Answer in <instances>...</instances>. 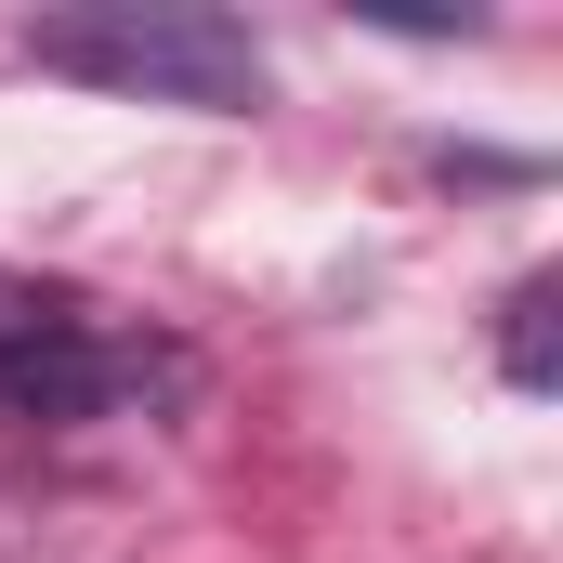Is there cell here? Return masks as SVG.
<instances>
[{"label": "cell", "mask_w": 563, "mask_h": 563, "mask_svg": "<svg viewBox=\"0 0 563 563\" xmlns=\"http://www.w3.org/2000/svg\"><path fill=\"white\" fill-rule=\"evenodd\" d=\"M157 394H184V354H170V341H119V328H92V314H66L53 341L0 354V420H26V432L132 420V407H157Z\"/></svg>", "instance_id": "2"}, {"label": "cell", "mask_w": 563, "mask_h": 563, "mask_svg": "<svg viewBox=\"0 0 563 563\" xmlns=\"http://www.w3.org/2000/svg\"><path fill=\"white\" fill-rule=\"evenodd\" d=\"M66 314H79L66 288H40V276H0V354H26V341H53Z\"/></svg>", "instance_id": "4"}, {"label": "cell", "mask_w": 563, "mask_h": 563, "mask_svg": "<svg viewBox=\"0 0 563 563\" xmlns=\"http://www.w3.org/2000/svg\"><path fill=\"white\" fill-rule=\"evenodd\" d=\"M551 314H563V276H525V288H511V341H498V354H511V380H525V394H551V380H563Z\"/></svg>", "instance_id": "3"}, {"label": "cell", "mask_w": 563, "mask_h": 563, "mask_svg": "<svg viewBox=\"0 0 563 563\" xmlns=\"http://www.w3.org/2000/svg\"><path fill=\"white\" fill-rule=\"evenodd\" d=\"M26 53L66 66V79H92V92H144V106H263L250 26L184 13V0H92V13H53V26H26Z\"/></svg>", "instance_id": "1"}]
</instances>
